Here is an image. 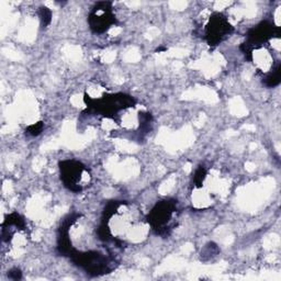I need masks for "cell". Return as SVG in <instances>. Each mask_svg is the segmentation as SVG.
Here are the masks:
<instances>
[{"label":"cell","instance_id":"6da1fadb","mask_svg":"<svg viewBox=\"0 0 281 281\" xmlns=\"http://www.w3.org/2000/svg\"><path fill=\"white\" fill-rule=\"evenodd\" d=\"M84 103L87 106L84 113L99 114L105 118L114 120L120 111L134 108L136 100L123 92L104 95L101 98H91L88 93L84 95Z\"/></svg>","mask_w":281,"mask_h":281},{"label":"cell","instance_id":"277c9868","mask_svg":"<svg viewBox=\"0 0 281 281\" xmlns=\"http://www.w3.org/2000/svg\"><path fill=\"white\" fill-rule=\"evenodd\" d=\"M280 27L272 24L269 21H262L256 27L249 29L246 33V41L240 46L246 61L253 62L254 49L263 46L273 38H280Z\"/></svg>","mask_w":281,"mask_h":281},{"label":"cell","instance_id":"9c48e42d","mask_svg":"<svg viewBox=\"0 0 281 281\" xmlns=\"http://www.w3.org/2000/svg\"><path fill=\"white\" fill-rule=\"evenodd\" d=\"M12 226L21 231L27 229L25 220L23 219L22 215H20L18 212H12L8 215H6V218L2 224V227H12Z\"/></svg>","mask_w":281,"mask_h":281},{"label":"cell","instance_id":"7c38bea8","mask_svg":"<svg viewBox=\"0 0 281 281\" xmlns=\"http://www.w3.org/2000/svg\"><path fill=\"white\" fill-rule=\"evenodd\" d=\"M39 18L41 22V28L42 29L47 28L52 22V18H53L52 10L48 9L45 6H42L39 10Z\"/></svg>","mask_w":281,"mask_h":281},{"label":"cell","instance_id":"30bf717a","mask_svg":"<svg viewBox=\"0 0 281 281\" xmlns=\"http://www.w3.org/2000/svg\"><path fill=\"white\" fill-rule=\"evenodd\" d=\"M139 120H140V126H139V134L141 139L144 138L147 133H149L152 130L153 124V114L150 112H140L139 113Z\"/></svg>","mask_w":281,"mask_h":281},{"label":"cell","instance_id":"3957f363","mask_svg":"<svg viewBox=\"0 0 281 281\" xmlns=\"http://www.w3.org/2000/svg\"><path fill=\"white\" fill-rule=\"evenodd\" d=\"M177 212V200L163 199L152 208V210L146 215V222L152 227L156 235L166 237L170 234L172 226L170 221Z\"/></svg>","mask_w":281,"mask_h":281},{"label":"cell","instance_id":"8fae6325","mask_svg":"<svg viewBox=\"0 0 281 281\" xmlns=\"http://www.w3.org/2000/svg\"><path fill=\"white\" fill-rule=\"evenodd\" d=\"M208 175V170L202 165H200V166L196 169L192 177V185L193 187H196V188H201V187L203 186L205 180L207 178Z\"/></svg>","mask_w":281,"mask_h":281},{"label":"cell","instance_id":"52a82bcc","mask_svg":"<svg viewBox=\"0 0 281 281\" xmlns=\"http://www.w3.org/2000/svg\"><path fill=\"white\" fill-rule=\"evenodd\" d=\"M233 32L234 28L228 22L224 14L214 12L206 25L205 38L209 45L215 47L220 45Z\"/></svg>","mask_w":281,"mask_h":281},{"label":"cell","instance_id":"8992f818","mask_svg":"<svg viewBox=\"0 0 281 281\" xmlns=\"http://www.w3.org/2000/svg\"><path fill=\"white\" fill-rule=\"evenodd\" d=\"M61 180L64 187L74 193L83 191L82 185L84 172H88L89 168L82 162L76 160H65L59 163Z\"/></svg>","mask_w":281,"mask_h":281},{"label":"cell","instance_id":"5bb4252c","mask_svg":"<svg viewBox=\"0 0 281 281\" xmlns=\"http://www.w3.org/2000/svg\"><path fill=\"white\" fill-rule=\"evenodd\" d=\"M8 278L14 281L22 279V271H21L19 268H12L8 271Z\"/></svg>","mask_w":281,"mask_h":281},{"label":"cell","instance_id":"ba28073f","mask_svg":"<svg viewBox=\"0 0 281 281\" xmlns=\"http://www.w3.org/2000/svg\"><path fill=\"white\" fill-rule=\"evenodd\" d=\"M280 82H281V64L278 61L269 73L266 74V76L263 79V84L267 88H275L280 85Z\"/></svg>","mask_w":281,"mask_h":281},{"label":"cell","instance_id":"4fadbf2b","mask_svg":"<svg viewBox=\"0 0 281 281\" xmlns=\"http://www.w3.org/2000/svg\"><path fill=\"white\" fill-rule=\"evenodd\" d=\"M43 130H44V122L39 121V122H37V123L29 125L25 129V133L28 135L32 136V138H35V136H39L43 132Z\"/></svg>","mask_w":281,"mask_h":281},{"label":"cell","instance_id":"7a4b0ae2","mask_svg":"<svg viewBox=\"0 0 281 281\" xmlns=\"http://www.w3.org/2000/svg\"><path fill=\"white\" fill-rule=\"evenodd\" d=\"M69 259L92 277L106 275V273L111 272L114 268L113 258L106 256L97 250L81 251L75 248L73 253L69 255Z\"/></svg>","mask_w":281,"mask_h":281},{"label":"cell","instance_id":"9a60e30c","mask_svg":"<svg viewBox=\"0 0 281 281\" xmlns=\"http://www.w3.org/2000/svg\"><path fill=\"white\" fill-rule=\"evenodd\" d=\"M163 51H167V47H160V48H157V52H163Z\"/></svg>","mask_w":281,"mask_h":281},{"label":"cell","instance_id":"5b68a950","mask_svg":"<svg viewBox=\"0 0 281 281\" xmlns=\"http://www.w3.org/2000/svg\"><path fill=\"white\" fill-rule=\"evenodd\" d=\"M117 23V17L112 12V3L98 2L92 7L88 16V24L91 32L104 34Z\"/></svg>","mask_w":281,"mask_h":281}]
</instances>
